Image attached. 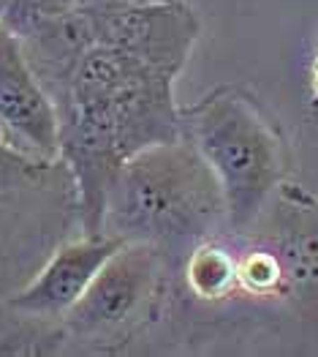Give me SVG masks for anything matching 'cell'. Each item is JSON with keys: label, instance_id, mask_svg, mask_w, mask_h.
Listing matches in <instances>:
<instances>
[{"label": "cell", "instance_id": "cell-6", "mask_svg": "<svg viewBox=\"0 0 318 357\" xmlns=\"http://www.w3.org/2000/svg\"><path fill=\"white\" fill-rule=\"evenodd\" d=\"M85 11L95 44L122 50L172 77L182 74L202 33V22L188 0H150Z\"/></svg>", "mask_w": 318, "mask_h": 357}, {"label": "cell", "instance_id": "cell-5", "mask_svg": "<svg viewBox=\"0 0 318 357\" xmlns=\"http://www.w3.org/2000/svg\"><path fill=\"white\" fill-rule=\"evenodd\" d=\"M79 232L82 208L68 164L0 145V295L28 284Z\"/></svg>", "mask_w": 318, "mask_h": 357}, {"label": "cell", "instance_id": "cell-9", "mask_svg": "<svg viewBox=\"0 0 318 357\" xmlns=\"http://www.w3.org/2000/svg\"><path fill=\"white\" fill-rule=\"evenodd\" d=\"M120 245V240L104 232H79L65 240L28 284L3 298L22 314L60 322Z\"/></svg>", "mask_w": 318, "mask_h": 357}, {"label": "cell", "instance_id": "cell-4", "mask_svg": "<svg viewBox=\"0 0 318 357\" xmlns=\"http://www.w3.org/2000/svg\"><path fill=\"white\" fill-rule=\"evenodd\" d=\"M174 273L161 251L122 243L60 319V357L158 355L172 311Z\"/></svg>", "mask_w": 318, "mask_h": 357}, {"label": "cell", "instance_id": "cell-3", "mask_svg": "<svg viewBox=\"0 0 318 357\" xmlns=\"http://www.w3.org/2000/svg\"><path fill=\"white\" fill-rule=\"evenodd\" d=\"M182 131L223 191L226 229H251L289 180V145L278 123L248 88L221 85L182 107Z\"/></svg>", "mask_w": 318, "mask_h": 357}, {"label": "cell", "instance_id": "cell-10", "mask_svg": "<svg viewBox=\"0 0 318 357\" xmlns=\"http://www.w3.org/2000/svg\"><path fill=\"white\" fill-rule=\"evenodd\" d=\"M77 8L79 0H0V25L22 41Z\"/></svg>", "mask_w": 318, "mask_h": 357}, {"label": "cell", "instance_id": "cell-1", "mask_svg": "<svg viewBox=\"0 0 318 357\" xmlns=\"http://www.w3.org/2000/svg\"><path fill=\"white\" fill-rule=\"evenodd\" d=\"M174 82L142 58L93 44L55 96L60 158L77 183L85 232H101L109 185L128 158L185 137Z\"/></svg>", "mask_w": 318, "mask_h": 357}, {"label": "cell", "instance_id": "cell-7", "mask_svg": "<svg viewBox=\"0 0 318 357\" xmlns=\"http://www.w3.org/2000/svg\"><path fill=\"white\" fill-rule=\"evenodd\" d=\"M256 224L283 259L302 347L318 355V194L286 180Z\"/></svg>", "mask_w": 318, "mask_h": 357}, {"label": "cell", "instance_id": "cell-11", "mask_svg": "<svg viewBox=\"0 0 318 357\" xmlns=\"http://www.w3.org/2000/svg\"><path fill=\"white\" fill-rule=\"evenodd\" d=\"M134 3H150V0H79L85 8H117V6H134Z\"/></svg>", "mask_w": 318, "mask_h": 357}, {"label": "cell", "instance_id": "cell-8", "mask_svg": "<svg viewBox=\"0 0 318 357\" xmlns=\"http://www.w3.org/2000/svg\"><path fill=\"white\" fill-rule=\"evenodd\" d=\"M0 145L30 158H60V123L52 96L35 77L22 44L0 25Z\"/></svg>", "mask_w": 318, "mask_h": 357}, {"label": "cell", "instance_id": "cell-2", "mask_svg": "<svg viewBox=\"0 0 318 357\" xmlns=\"http://www.w3.org/2000/svg\"><path fill=\"white\" fill-rule=\"evenodd\" d=\"M226 229V202L212 169L185 137L128 158L115 175L101 232L120 243H142L177 265Z\"/></svg>", "mask_w": 318, "mask_h": 357}]
</instances>
